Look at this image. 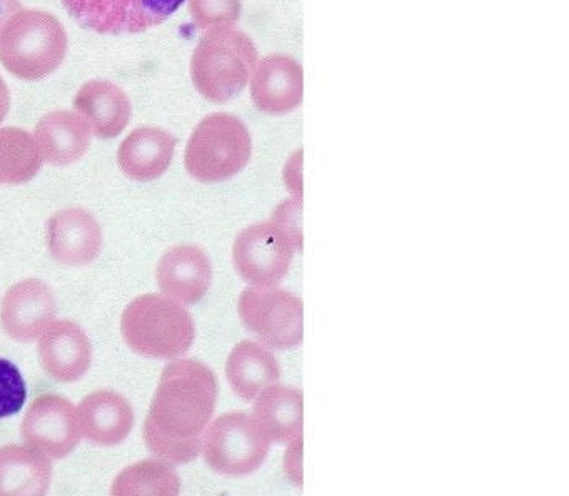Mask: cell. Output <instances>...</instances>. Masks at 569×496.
I'll use <instances>...</instances> for the list:
<instances>
[{"label": "cell", "mask_w": 569, "mask_h": 496, "mask_svg": "<svg viewBox=\"0 0 569 496\" xmlns=\"http://www.w3.org/2000/svg\"><path fill=\"white\" fill-rule=\"evenodd\" d=\"M216 403L218 379L209 366L198 359L169 363L142 426L149 452L174 465L198 458Z\"/></svg>", "instance_id": "1"}, {"label": "cell", "mask_w": 569, "mask_h": 496, "mask_svg": "<svg viewBox=\"0 0 569 496\" xmlns=\"http://www.w3.org/2000/svg\"><path fill=\"white\" fill-rule=\"evenodd\" d=\"M68 49V32L59 19L29 9L6 24L0 36V65L22 81H41L61 68Z\"/></svg>", "instance_id": "2"}, {"label": "cell", "mask_w": 569, "mask_h": 496, "mask_svg": "<svg viewBox=\"0 0 569 496\" xmlns=\"http://www.w3.org/2000/svg\"><path fill=\"white\" fill-rule=\"evenodd\" d=\"M256 61L258 51L244 32L229 26L209 29L192 54V82L202 98L224 105L248 86Z\"/></svg>", "instance_id": "3"}, {"label": "cell", "mask_w": 569, "mask_h": 496, "mask_svg": "<svg viewBox=\"0 0 569 496\" xmlns=\"http://www.w3.org/2000/svg\"><path fill=\"white\" fill-rule=\"evenodd\" d=\"M121 331L132 351L156 359L179 358L196 338L191 313L161 295H142L129 302Z\"/></svg>", "instance_id": "4"}, {"label": "cell", "mask_w": 569, "mask_h": 496, "mask_svg": "<svg viewBox=\"0 0 569 496\" xmlns=\"http://www.w3.org/2000/svg\"><path fill=\"white\" fill-rule=\"evenodd\" d=\"M286 216L276 212L272 221L256 222L242 229L232 248V262L244 281L254 286H276L288 275L295 252L302 248V235L291 222L289 202Z\"/></svg>", "instance_id": "5"}, {"label": "cell", "mask_w": 569, "mask_h": 496, "mask_svg": "<svg viewBox=\"0 0 569 496\" xmlns=\"http://www.w3.org/2000/svg\"><path fill=\"white\" fill-rule=\"evenodd\" d=\"M251 155V135L244 122L216 112L202 119L189 138L184 165L196 181L221 182L239 175Z\"/></svg>", "instance_id": "6"}, {"label": "cell", "mask_w": 569, "mask_h": 496, "mask_svg": "<svg viewBox=\"0 0 569 496\" xmlns=\"http://www.w3.org/2000/svg\"><path fill=\"white\" fill-rule=\"evenodd\" d=\"M271 439L262 431L254 416L246 411L219 416L202 439L204 459L214 472L226 476L254 473L269 453Z\"/></svg>", "instance_id": "7"}, {"label": "cell", "mask_w": 569, "mask_h": 496, "mask_svg": "<svg viewBox=\"0 0 569 496\" xmlns=\"http://www.w3.org/2000/svg\"><path fill=\"white\" fill-rule=\"evenodd\" d=\"M239 316L249 331L269 348H296L305 336V306L301 299L274 286H254L239 296Z\"/></svg>", "instance_id": "8"}, {"label": "cell", "mask_w": 569, "mask_h": 496, "mask_svg": "<svg viewBox=\"0 0 569 496\" xmlns=\"http://www.w3.org/2000/svg\"><path fill=\"white\" fill-rule=\"evenodd\" d=\"M186 0H62L81 28L101 36L139 34L161 26Z\"/></svg>", "instance_id": "9"}, {"label": "cell", "mask_w": 569, "mask_h": 496, "mask_svg": "<svg viewBox=\"0 0 569 496\" xmlns=\"http://www.w3.org/2000/svg\"><path fill=\"white\" fill-rule=\"evenodd\" d=\"M21 435L36 452L49 458H66L81 442L78 409L54 393L38 396L22 419Z\"/></svg>", "instance_id": "10"}, {"label": "cell", "mask_w": 569, "mask_h": 496, "mask_svg": "<svg viewBox=\"0 0 569 496\" xmlns=\"http://www.w3.org/2000/svg\"><path fill=\"white\" fill-rule=\"evenodd\" d=\"M58 305L52 289L41 279H24L8 289L0 302V325L16 341L39 339L54 321Z\"/></svg>", "instance_id": "11"}, {"label": "cell", "mask_w": 569, "mask_h": 496, "mask_svg": "<svg viewBox=\"0 0 569 496\" xmlns=\"http://www.w3.org/2000/svg\"><path fill=\"white\" fill-rule=\"evenodd\" d=\"M52 258L64 266L91 265L102 249V231L91 212L81 208L62 209L46 226Z\"/></svg>", "instance_id": "12"}, {"label": "cell", "mask_w": 569, "mask_h": 496, "mask_svg": "<svg viewBox=\"0 0 569 496\" xmlns=\"http://www.w3.org/2000/svg\"><path fill=\"white\" fill-rule=\"evenodd\" d=\"M39 359L42 369L59 383H74L91 368L92 346L78 323L52 321L39 336Z\"/></svg>", "instance_id": "13"}, {"label": "cell", "mask_w": 569, "mask_h": 496, "mask_svg": "<svg viewBox=\"0 0 569 496\" xmlns=\"http://www.w3.org/2000/svg\"><path fill=\"white\" fill-rule=\"evenodd\" d=\"M156 279L168 298L194 305L204 298L211 286V261L198 246H176L159 259Z\"/></svg>", "instance_id": "14"}, {"label": "cell", "mask_w": 569, "mask_h": 496, "mask_svg": "<svg viewBox=\"0 0 569 496\" xmlns=\"http://www.w3.org/2000/svg\"><path fill=\"white\" fill-rule=\"evenodd\" d=\"M252 101L259 111L286 115L302 102V69L288 56H269L258 66L251 86Z\"/></svg>", "instance_id": "15"}, {"label": "cell", "mask_w": 569, "mask_h": 496, "mask_svg": "<svg viewBox=\"0 0 569 496\" xmlns=\"http://www.w3.org/2000/svg\"><path fill=\"white\" fill-rule=\"evenodd\" d=\"M81 435L98 446L124 442L134 425L131 403L116 391L101 389L82 399L78 408Z\"/></svg>", "instance_id": "16"}, {"label": "cell", "mask_w": 569, "mask_h": 496, "mask_svg": "<svg viewBox=\"0 0 569 496\" xmlns=\"http://www.w3.org/2000/svg\"><path fill=\"white\" fill-rule=\"evenodd\" d=\"M74 109L99 139L118 138L128 128L132 115L128 95L106 79L82 86L76 95Z\"/></svg>", "instance_id": "17"}, {"label": "cell", "mask_w": 569, "mask_h": 496, "mask_svg": "<svg viewBox=\"0 0 569 496\" xmlns=\"http://www.w3.org/2000/svg\"><path fill=\"white\" fill-rule=\"evenodd\" d=\"M176 145L178 139L164 129L152 126L136 129L119 146V168L134 181H154L171 166Z\"/></svg>", "instance_id": "18"}, {"label": "cell", "mask_w": 569, "mask_h": 496, "mask_svg": "<svg viewBox=\"0 0 569 496\" xmlns=\"http://www.w3.org/2000/svg\"><path fill=\"white\" fill-rule=\"evenodd\" d=\"M91 128L78 112L52 111L36 126V141L42 161L51 166L78 162L91 146Z\"/></svg>", "instance_id": "19"}, {"label": "cell", "mask_w": 569, "mask_h": 496, "mask_svg": "<svg viewBox=\"0 0 569 496\" xmlns=\"http://www.w3.org/2000/svg\"><path fill=\"white\" fill-rule=\"evenodd\" d=\"M252 416L271 442L289 445L301 439L305 398L291 386H268L256 396Z\"/></svg>", "instance_id": "20"}, {"label": "cell", "mask_w": 569, "mask_h": 496, "mask_svg": "<svg viewBox=\"0 0 569 496\" xmlns=\"http://www.w3.org/2000/svg\"><path fill=\"white\" fill-rule=\"evenodd\" d=\"M52 463L31 446H0V496L46 495Z\"/></svg>", "instance_id": "21"}, {"label": "cell", "mask_w": 569, "mask_h": 496, "mask_svg": "<svg viewBox=\"0 0 569 496\" xmlns=\"http://www.w3.org/2000/svg\"><path fill=\"white\" fill-rule=\"evenodd\" d=\"M229 385L239 398L252 401L281 378V366L269 349L256 341L236 345L226 363Z\"/></svg>", "instance_id": "22"}, {"label": "cell", "mask_w": 569, "mask_h": 496, "mask_svg": "<svg viewBox=\"0 0 569 496\" xmlns=\"http://www.w3.org/2000/svg\"><path fill=\"white\" fill-rule=\"evenodd\" d=\"M42 166L34 136L21 128L0 129V185H24Z\"/></svg>", "instance_id": "23"}, {"label": "cell", "mask_w": 569, "mask_h": 496, "mask_svg": "<svg viewBox=\"0 0 569 496\" xmlns=\"http://www.w3.org/2000/svg\"><path fill=\"white\" fill-rule=\"evenodd\" d=\"M181 479L178 473L166 462L142 459L128 466L114 479L111 493L114 496L129 495H178Z\"/></svg>", "instance_id": "24"}, {"label": "cell", "mask_w": 569, "mask_h": 496, "mask_svg": "<svg viewBox=\"0 0 569 496\" xmlns=\"http://www.w3.org/2000/svg\"><path fill=\"white\" fill-rule=\"evenodd\" d=\"M189 12L201 29L226 28L241 16V0H189Z\"/></svg>", "instance_id": "25"}, {"label": "cell", "mask_w": 569, "mask_h": 496, "mask_svg": "<svg viewBox=\"0 0 569 496\" xmlns=\"http://www.w3.org/2000/svg\"><path fill=\"white\" fill-rule=\"evenodd\" d=\"M26 398L28 388L18 366L0 358V418L21 411Z\"/></svg>", "instance_id": "26"}, {"label": "cell", "mask_w": 569, "mask_h": 496, "mask_svg": "<svg viewBox=\"0 0 569 496\" xmlns=\"http://www.w3.org/2000/svg\"><path fill=\"white\" fill-rule=\"evenodd\" d=\"M21 11V0H0V36H2L6 24Z\"/></svg>", "instance_id": "27"}, {"label": "cell", "mask_w": 569, "mask_h": 496, "mask_svg": "<svg viewBox=\"0 0 569 496\" xmlns=\"http://www.w3.org/2000/svg\"><path fill=\"white\" fill-rule=\"evenodd\" d=\"M9 109H11V92L4 79L0 78V125L8 118Z\"/></svg>", "instance_id": "28"}]
</instances>
